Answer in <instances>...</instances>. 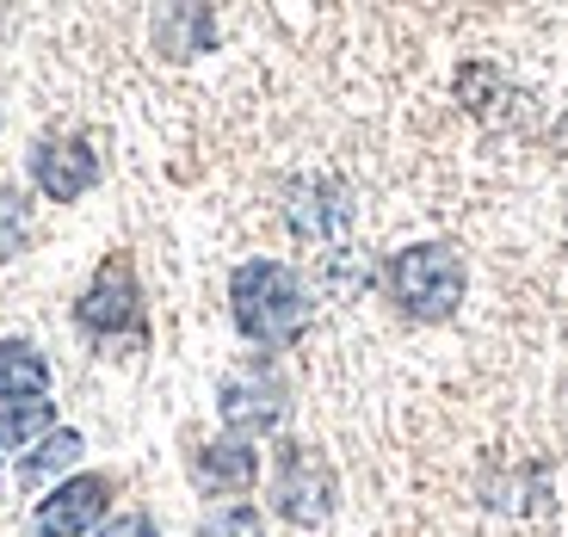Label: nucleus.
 <instances>
[{
	"label": "nucleus",
	"mask_w": 568,
	"mask_h": 537,
	"mask_svg": "<svg viewBox=\"0 0 568 537\" xmlns=\"http://www.w3.org/2000/svg\"><path fill=\"white\" fill-rule=\"evenodd\" d=\"M284 383L278 371L266 365H247V371H229L223 377V421H229V438H247L254 445L260 433H272V426L284 421Z\"/></svg>",
	"instance_id": "39448f33"
},
{
	"label": "nucleus",
	"mask_w": 568,
	"mask_h": 537,
	"mask_svg": "<svg viewBox=\"0 0 568 537\" xmlns=\"http://www.w3.org/2000/svg\"><path fill=\"white\" fill-rule=\"evenodd\" d=\"M346 223H353V204H346V192L334 180H303L291 192V229L303 241H334Z\"/></svg>",
	"instance_id": "1a4fd4ad"
},
{
	"label": "nucleus",
	"mask_w": 568,
	"mask_h": 537,
	"mask_svg": "<svg viewBox=\"0 0 568 537\" xmlns=\"http://www.w3.org/2000/svg\"><path fill=\"white\" fill-rule=\"evenodd\" d=\"M199 537H266V519L254 507H223L199 525Z\"/></svg>",
	"instance_id": "ddd939ff"
},
{
	"label": "nucleus",
	"mask_w": 568,
	"mask_h": 537,
	"mask_svg": "<svg viewBox=\"0 0 568 537\" xmlns=\"http://www.w3.org/2000/svg\"><path fill=\"white\" fill-rule=\"evenodd\" d=\"M550 149H562V155H568V112L550 124Z\"/></svg>",
	"instance_id": "dca6fc26"
},
{
	"label": "nucleus",
	"mask_w": 568,
	"mask_h": 537,
	"mask_svg": "<svg viewBox=\"0 0 568 537\" xmlns=\"http://www.w3.org/2000/svg\"><path fill=\"white\" fill-rule=\"evenodd\" d=\"M19 247H26V204L13 192H0V260L19 254Z\"/></svg>",
	"instance_id": "4468645a"
},
{
	"label": "nucleus",
	"mask_w": 568,
	"mask_h": 537,
	"mask_svg": "<svg viewBox=\"0 0 568 537\" xmlns=\"http://www.w3.org/2000/svg\"><path fill=\"white\" fill-rule=\"evenodd\" d=\"M254 476H260V457L247 438H216V445L192 452V482L204 495H242Z\"/></svg>",
	"instance_id": "6e6552de"
},
{
	"label": "nucleus",
	"mask_w": 568,
	"mask_h": 537,
	"mask_svg": "<svg viewBox=\"0 0 568 537\" xmlns=\"http://www.w3.org/2000/svg\"><path fill=\"white\" fill-rule=\"evenodd\" d=\"M334 464L315 445H278V469H272V500L291 525H322L334 513Z\"/></svg>",
	"instance_id": "7ed1b4c3"
},
{
	"label": "nucleus",
	"mask_w": 568,
	"mask_h": 537,
	"mask_svg": "<svg viewBox=\"0 0 568 537\" xmlns=\"http://www.w3.org/2000/svg\"><path fill=\"white\" fill-rule=\"evenodd\" d=\"M229 310H235V327H242L254 346L278 353V346H291V340L310 327L315 303L284 260H247V266H235V278H229Z\"/></svg>",
	"instance_id": "f257e3e1"
},
{
	"label": "nucleus",
	"mask_w": 568,
	"mask_h": 537,
	"mask_svg": "<svg viewBox=\"0 0 568 537\" xmlns=\"http://www.w3.org/2000/svg\"><path fill=\"white\" fill-rule=\"evenodd\" d=\"M50 396V365H43L38 346L26 340H0V402L7 408H26V402Z\"/></svg>",
	"instance_id": "9d476101"
},
{
	"label": "nucleus",
	"mask_w": 568,
	"mask_h": 537,
	"mask_svg": "<svg viewBox=\"0 0 568 537\" xmlns=\"http://www.w3.org/2000/svg\"><path fill=\"white\" fill-rule=\"evenodd\" d=\"M74 457H81V433H69V426H57V433L43 438L38 452L19 464V488H38L43 476H57V469H69Z\"/></svg>",
	"instance_id": "9b49d317"
},
{
	"label": "nucleus",
	"mask_w": 568,
	"mask_h": 537,
	"mask_svg": "<svg viewBox=\"0 0 568 537\" xmlns=\"http://www.w3.org/2000/svg\"><path fill=\"white\" fill-rule=\"evenodd\" d=\"M74 322L87 327V334H130L142 340V291H136V266H130L124 254H112L100 272H93V284L81 291V303H74Z\"/></svg>",
	"instance_id": "20e7f679"
},
{
	"label": "nucleus",
	"mask_w": 568,
	"mask_h": 537,
	"mask_svg": "<svg viewBox=\"0 0 568 537\" xmlns=\"http://www.w3.org/2000/svg\"><path fill=\"white\" fill-rule=\"evenodd\" d=\"M50 433V402H26V408H7L0 414V457H13L26 438Z\"/></svg>",
	"instance_id": "f8f14e48"
},
{
	"label": "nucleus",
	"mask_w": 568,
	"mask_h": 537,
	"mask_svg": "<svg viewBox=\"0 0 568 537\" xmlns=\"http://www.w3.org/2000/svg\"><path fill=\"white\" fill-rule=\"evenodd\" d=\"M112 507V482L105 476H69L62 488H50V500L38 507V537H87Z\"/></svg>",
	"instance_id": "0eeeda50"
},
{
	"label": "nucleus",
	"mask_w": 568,
	"mask_h": 537,
	"mask_svg": "<svg viewBox=\"0 0 568 537\" xmlns=\"http://www.w3.org/2000/svg\"><path fill=\"white\" fill-rule=\"evenodd\" d=\"M93 537H155V519H149V513H124V519H112Z\"/></svg>",
	"instance_id": "2eb2a0df"
},
{
	"label": "nucleus",
	"mask_w": 568,
	"mask_h": 537,
	"mask_svg": "<svg viewBox=\"0 0 568 537\" xmlns=\"http://www.w3.org/2000/svg\"><path fill=\"white\" fill-rule=\"evenodd\" d=\"M384 284H389V297L402 303V315H414V322H445L464 303V254L445 247V241H414V247L389 254Z\"/></svg>",
	"instance_id": "f03ea898"
},
{
	"label": "nucleus",
	"mask_w": 568,
	"mask_h": 537,
	"mask_svg": "<svg viewBox=\"0 0 568 537\" xmlns=\"http://www.w3.org/2000/svg\"><path fill=\"white\" fill-rule=\"evenodd\" d=\"M31 180L43 185V199L74 204L81 192H93V180H100V155H93V142H81V136H43L38 149H31Z\"/></svg>",
	"instance_id": "423d86ee"
}]
</instances>
